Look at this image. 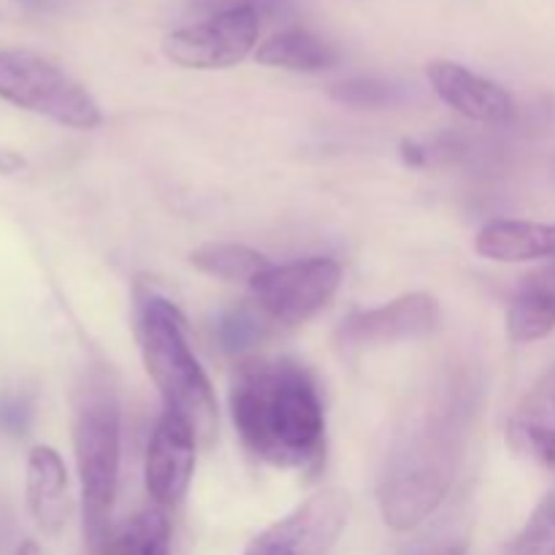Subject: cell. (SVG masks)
<instances>
[{
  "label": "cell",
  "mask_w": 555,
  "mask_h": 555,
  "mask_svg": "<svg viewBox=\"0 0 555 555\" xmlns=\"http://www.w3.org/2000/svg\"><path fill=\"white\" fill-rule=\"evenodd\" d=\"M482 379L475 363L439 369L390 444L377 488L379 515L393 531L426 524L453 488L480 412Z\"/></svg>",
  "instance_id": "cell-1"
},
{
  "label": "cell",
  "mask_w": 555,
  "mask_h": 555,
  "mask_svg": "<svg viewBox=\"0 0 555 555\" xmlns=\"http://www.w3.org/2000/svg\"><path fill=\"white\" fill-rule=\"evenodd\" d=\"M231 421L255 459L314 475L325 464V406L312 372L296 358H247L228 390Z\"/></svg>",
  "instance_id": "cell-2"
},
{
  "label": "cell",
  "mask_w": 555,
  "mask_h": 555,
  "mask_svg": "<svg viewBox=\"0 0 555 555\" xmlns=\"http://www.w3.org/2000/svg\"><path fill=\"white\" fill-rule=\"evenodd\" d=\"M135 339L141 361L163 399V410L182 417L209 444L217 434V399L204 366L188 339V325L177 304L144 293L135 304Z\"/></svg>",
  "instance_id": "cell-3"
},
{
  "label": "cell",
  "mask_w": 555,
  "mask_h": 555,
  "mask_svg": "<svg viewBox=\"0 0 555 555\" xmlns=\"http://www.w3.org/2000/svg\"><path fill=\"white\" fill-rule=\"evenodd\" d=\"M70 439L81 482V524L87 551L95 555L114 526L112 515L122 453V410L117 388L103 369H92L76 388Z\"/></svg>",
  "instance_id": "cell-4"
},
{
  "label": "cell",
  "mask_w": 555,
  "mask_h": 555,
  "mask_svg": "<svg viewBox=\"0 0 555 555\" xmlns=\"http://www.w3.org/2000/svg\"><path fill=\"white\" fill-rule=\"evenodd\" d=\"M0 101L74 130H92L103 119L74 76L30 49H0Z\"/></svg>",
  "instance_id": "cell-5"
},
{
  "label": "cell",
  "mask_w": 555,
  "mask_h": 555,
  "mask_svg": "<svg viewBox=\"0 0 555 555\" xmlns=\"http://www.w3.org/2000/svg\"><path fill=\"white\" fill-rule=\"evenodd\" d=\"M341 285V266L331 258H307L269 266L249 285V298L263 318L298 325L323 312Z\"/></svg>",
  "instance_id": "cell-6"
},
{
  "label": "cell",
  "mask_w": 555,
  "mask_h": 555,
  "mask_svg": "<svg viewBox=\"0 0 555 555\" xmlns=\"http://www.w3.org/2000/svg\"><path fill=\"white\" fill-rule=\"evenodd\" d=\"M260 22L263 20L253 9H233L204 16L201 22L168 33L163 41V52L182 68H233L258 47Z\"/></svg>",
  "instance_id": "cell-7"
},
{
  "label": "cell",
  "mask_w": 555,
  "mask_h": 555,
  "mask_svg": "<svg viewBox=\"0 0 555 555\" xmlns=\"http://www.w3.org/2000/svg\"><path fill=\"white\" fill-rule=\"evenodd\" d=\"M347 526V496L320 491L260 531L244 555H328Z\"/></svg>",
  "instance_id": "cell-8"
},
{
  "label": "cell",
  "mask_w": 555,
  "mask_h": 555,
  "mask_svg": "<svg viewBox=\"0 0 555 555\" xmlns=\"http://www.w3.org/2000/svg\"><path fill=\"white\" fill-rule=\"evenodd\" d=\"M442 325V307L428 293H406L374 309L352 312L336 328V345L341 350L399 345V341L426 339Z\"/></svg>",
  "instance_id": "cell-9"
},
{
  "label": "cell",
  "mask_w": 555,
  "mask_h": 555,
  "mask_svg": "<svg viewBox=\"0 0 555 555\" xmlns=\"http://www.w3.org/2000/svg\"><path fill=\"white\" fill-rule=\"evenodd\" d=\"M195 450H198V437L193 428L179 415L163 410L152 431L144 464V480L152 504L168 509L182 502L193 482Z\"/></svg>",
  "instance_id": "cell-10"
},
{
  "label": "cell",
  "mask_w": 555,
  "mask_h": 555,
  "mask_svg": "<svg viewBox=\"0 0 555 555\" xmlns=\"http://www.w3.org/2000/svg\"><path fill=\"white\" fill-rule=\"evenodd\" d=\"M426 76L434 92L448 103L453 112L472 122L507 125L515 114V101L502 85L475 74L466 65L453 60H431L426 65Z\"/></svg>",
  "instance_id": "cell-11"
},
{
  "label": "cell",
  "mask_w": 555,
  "mask_h": 555,
  "mask_svg": "<svg viewBox=\"0 0 555 555\" xmlns=\"http://www.w3.org/2000/svg\"><path fill=\"white\" fill-rule=\"evenodd\" d=\"M25 499L33 520L43 534L54 537L65 529L70 518L68 469L63 459L49 444H36L25 466Z\"/></svg>",
  "instance_id": "cell-12"
},
{
  "label": "cell",
  "mask_w": 555,
  "mask_h": 555,
  "mask_svg": "<svg viewBox=\"0 0 555 555\" xmlns=\"http://www.w3.org/2000/svg\"><path fill=\"white\" fill-rule=\"evenodd\" d=\"M507 442L518 455L555 472V366L515 406Z\"/></svg>",
  "instance_id": "cell-13"
},
{
  "label": "cell",
  "mask_w": 555,
  "mask_h": 555,
  "mask_svg": "<svg viewBox=\"0 0 555 555\" xmlns=\"http://www.w3.org/2000/svg\"><path fill=\"white\" fill-rule=\"evenodd\" d=\"M475 253L496 263L555 260V222L493 220L477 233Z\"/></svg>",
  "instance_id": "cell-14"
},
{
  "label": "cell",
  "mask_w": 555,
  "mask_h": 555,
  "mask_svg": "<svg viewBox=\"0 0 555 555\" xmlns=\"http://www.w3.org/2000/svg\"><path fill=\"white\" fill-rule=\"evenodd\" d=\"M555 331V263L524 276L507 309V334L518 345L545 339Z\"/></svg>",
  "instance_id": "cell-15"
},
{
  "label": "cell",
  "mask_w": 555,
  "mask_h": 555,
  "mask_svg": "<svg viewBox=\"0 0 555 555\" xmlns=\"http://www.w3.org/2000/svg\"><path fill=\"white\" fill-rule=\"evenodd\" d=\"M255 60L266 68L296 70V74H320L339 63V54L314 33L304 27H287L274 33L255 49Z\"/></svg>",
  "instance_id": "cell-16"
},
{
  "label": "cell",
  "mask_w": 555,
  "mask_h": 555,
  "mask_svg": "<svg viewBox=\"0 0 555 555\" xmlns=\"http://www.w3.org/2000/svg\"><path fill=\"white\" fill-rule=\"evenodd\" d=\"M95 555H171V518L166 507L139 509L122 524L112 526Z\"/></svg>",
  "instance_id": "cell-17"
},
{
  "label": "cell",
  "mask_w": 555,
  "mask_h": 555,
  "mask_svg": "<svg viewBox=\"0 0 555 555\" xmlns=\"http://www.w3.org/2000/svg\"><path fill=\"white\" fill-rule=\"evenodd\" d=\"M190 263L206 276H215L222 282H247V285H253L271 266L269 258L260 255L258 249L233 242L201 244L190 253Z\"/></svg>",
  "instance_id": "cell-18"
},
{
  "label": "cell",
  "mask_w": 555,
  "mask_h": 555,
  "mask_svg": "<svg viewBox=\"0 0 555 555\" xmlns=\"http://www.w3.org/2000/svg\"><path fill=\"white\" fill-rule=\"evenodd\" d=\"M509 555H555V486L509 545Z\"/></svg>",
  "instance_id": "cell-19"
},
{
  "label": "cell",
  "mask_w": 555,
  "mask_h": 555,
  "mask_svg": "<svg viewBox=\"0 0 555 555\" xmlns=\"http://www.w3.org/2000/svg\"><path fill=\"white\" fill-rule=\"evenodd\" d=\"M266 336L263 314H255L249 307H233L217 320V339L225 352H244L260 345Z\"/></svg>",
  "instance_id": "cell-20"
},
{
  "label": "cell",
  "mask_w": 555,
  "mask_h": 555,
  "mask_svg": "<svg viewBox=\"0 0 555 555\" xmlns=\"http://www.w3.org/2000/svg\"><path fill=\"white\" fill-rule=\"evenodd\" d=\"M331 98L352 108H383L396 101V87L379 79H350L331 87Z\"/></svg>",
  "instance_id": "cell-21"
},
{
  "label": "cell",
  "mask_w": 555,
  "mask_h": 555,
  "mask_svg": "<svg viewBox=\"0 0 555 555\" xmlns=\"http://www.w3.org/2000/svg\"><path fill=\"white\" fill-rule=\"evenodd\" d=\"M233 9H253L260 20H276L293 9V0H190V11L201 16L222 14Z\"/></svg>",
  "instance_id": "cell-22"
},
{
  "label": "cell",
  "mask_w": 555,
  "mask_h": 555,
  "mask_svg": "<svg viewBox=\"0 0 555 555\" xmlns=\"http://www.w3.org/2000/svg\"><path fill=\"white\" fill-rule=\"evenodd\" d=\"M33 399L25 393H0V434L3 437H25L33 426Z\"/></svg>",
  "instance_id": "cell-23"
},
{
  "label": "cell",
  "mask_w": 555,
  "mask_h": 555,
  "mask_svg": "<svg viewBox=\"0 0 555 555\" xmlns=\"http://www.w3.org/2000/svg\"><path fill=\"white\" fill-rule=\"evenodd\" d=\"M401 160L412 168H423L428 163L426 146H421L417 141H404V144H401Z\"/></svg>",
  "instance_id": "cell-24"
},
{
  "label": "cell",
  "mask_w": 555,
  "mask_h": 555,
  "mask_svg": "<svg viewBox=\"0 0 555 555\" xmlns=\"http://www.w3.org/2000/svg\"><path fill=\"white\" fill-rule=\"evenodd\" d=\"M415 555H466V542L464 540H444V542H437V545H431V547H423V551Z\"/></svg>",
  "instance_id": "cell-25"
},
{
  "label": "cell",
  "mask_w": 555,
  "mask_h": 555,
  "mask_svg": "<svg viewBox=\"0 0 555 555\" xmlns=\"http://www.w3.org/2000/svg\"><path fill=\"white\" fill-rule=\"evenodd\" d=\"M16 555H41V547H38L33 540H27V542H22Z\"/></svg>",
  "instance_id": "cell-26"
}]
</instances>
